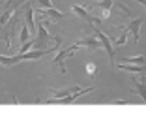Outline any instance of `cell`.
Masks as SVG:
<instances>
[{"label":"cell","instance_id":"obj_1","mask_svg":"<svg viewBox=\"0 0 146 120\" xmlns=\"http://www.w3.org/2000/svg\"><path fill=\"white\" fill-rule=\"evenodd\" d=\"M36 15H38V13H36ZM36 26H38V38L32 39V47L34 49H51V47H54V45H49V41H56V36H51L47 32V28H45V17L39 15V17L36 19ZM56 45L60 47L62 41H58Z\"/></svg>","mask_w":146,"mask_h":120},{"label":"cell","instance_id":"obj_2","mask_svg":"<svg viewBox=\"0 0 146 120\" xmlns=\"http://www.w3.org/2000/svg\"><path fill=\"white\" fill-rule=\"evenodd\" d=\"M94 90V86H88V88H81L79 92H75V94H71V96H66V98H47V99H39V101H45V103H54V105H69V103H73V101H77L79 99V96H82V94H88V92H92Z\"/></svg>","mask_w":146,"mask_h":120},{"label":"cell","instance_id":"obj_3","mask_svg":"<svg viewBox=\"0 0 146 120\" xmlns=\"http://www.w3.org/2000/svg\"><path fill=\"white\" fill-rule=\"evenodd\" d=\"M81 49V43H79V39L73 45H69L68 49H62L58 55H56V58H54V64L56 66H60V69H62V73H66V66H64V60L68 58V56H73L75 55V51H79Z\"/></svg>","mask_w":146,"mask_h":120},{"label":"cell","instance_id":"obj_4","mask_svg":"<svg viewBox=\"0 0 146 120\" xmlns=\"http://www.w3.org/2000/svg\"><path fill=\"white\" fill-rule=\"evenodd\" d=\"M94 36H98V38H99V41H101L103 49L107 51L109 58H111V60H114V43L111 41V38H109V36L105 34V32H103L101 28H98V26H94Z\"/></svg>","mask_w":146,"mask_h":120},{"label":"cell","instance_id":"obj_5","mask_svg":"<svg viewBox=\"0 0 146 120\" xmlns=\"http://www.w3.org/2000/svg\"><path fill=\"white\" fill-rule=\"evenodd\" d=\"M71 11H73V13H77V15L82 19V21H86L88 25H92V26H94V25H99V23H101V19H99V17H94V15H90V13H88L86 6L73 4V6H71Z\"/></svg>","mask_w":146,"mask_h":120},{"label":"cell","instance_id":"obj_6","mask_svg":"<svg viewBox=\"0 0 146 120\" xmlns=\"http://www.w3.org/2000/svg\"><path fill=\"white\" fill-rule=\"evenodd\" d=\"M142 23H144V17H135V19H131V21L127 23V30L133 34V39H135V43H139V38H141V34H139V30H141V26H142Z\"/></svg>","mask_w":146,"mask_h":120},{"label":"cell","instance_id":"obj_7","mask_svg":"<svg viewBox=\"0 0 146 120\" xmlns=\"http://www.w3.org/2000/svg\"><path fill=\"white\" fill-rule=\"evenodd\" d=\"M79 43H81V47H86V49H90V51H98V49L103 47L98 36H86V38L79 39Z\"/></svg>","mask_w":146,"mask_h":120},{"label":"cell","instance_id":"obj_8","mask_svg":"<svg viewBox=\"0 0 146 120\" xmlns=\"http://www.w3.org/2000/svg\"><path fill=\"white\" fill-rule=\"evenodd\" d=\"M118 69H124V71L127 73H146V66L142 64H129V62H120V64H114Z\"/></svg>","mask_w":146,"mask_h":120},{"label":"cell","instance_id":"obj_9","mask_svg":"<svg viewBox=\"0 0 146 120\" xmlns=\"http://www.w3.org/2000/svg\"><path fill=\"white\" fill-rule=\"evenodd\" d=\"M133 86H135L133 92H137L142 98V101L146 103V79L144 77H133Z\"/></svg>","mask_w":146,"mask_h":120},{"label":"cell","instance_id":"obj_10","mask_svg":"<svg viewBox=\"0 0 146 120\" xmlns=\"http://www.w3.org/2000/svg\"><path fill=\"white\" fill-rule=\"evenodd\" d=\"M36 13L41 15V17H52L54 21H60V19L66 17V13L58 11V9H54V8H45V9H39V11H36Z\"/></svg>","mask_w":146,"mask_h":120},{"label":"cell","instance_id":"obj_11","mask_svg":"<svg viewBox=\"0 0 146 120\" xmlns=\"http://www.w3.org/2000/svg\"><path fill=\"white\" fill-rule=\"evenodd\" d=\"M79 86H69V88H62V90H51L52 98H66V96H71L75 92H79Z\"/></svg>","mask_w":146,"mask_h":120},{"label":"cell","instance_id":"obj_12","mask_svg":"<svg viewBox=\"0 0 146 120\" xmlns=\"http://www.w3.org/2000/svg\"><path fill=\"white\" fill-rule=\"evenodd\" d=\"M94 6H98V8L103 9V19H107L109 15H111V8L114 6V0H99V2H96Z\"/></svg>","mask_w":146,"mask_h":120},{"label":"cell","instance_id":"obj_13","mask_svg":"<svg viewBox=\"0 0 146 120\" xmlns=\"http://www.w3.org/2000/svg\"><path fill=\"white\" fill-rule=\"evenodd\" d=\"M124 62H129V64H142L146 66V55H137V56H125L122 58Z\"/></svg>","mask_w":146,"mask_h":120},{"label":"cell","instance_id":"obj_14","mask_svg":"<svg viewBox=\"0 0 146 120\" xmlns=\"http://www.w3.org/2000/svg\"><path fill=\"white\" fill-rule=\"evenodd\" d=\"M120 28H122V34L118 36V39L114 41V45H116V47H122V45H125V41H127V34H129L127 26H120Z\"/></svg>","mask_w":146,"mask_h":120},{"label":"cell","instance_id":"obj_15","mask_svg":"<svg viewBox=\"0 0 146 120\" xmlns=\"http://www.w3.org/2000/svg\"><path fill=\"white\" fill-rule=\"evenodd\" d=\"M30 34H32L30 28H28V25L25 23V26H23L21 32H19V41H21V43H26L28 39H30Z\"/></svg>","mask_w":146,"mask_h":120},{"label":"cell","instance_id":"obj_16","mask_svg":"<svg viewBox=\"0 0 146 120\" xmlns=\"http://www.w3.org/2000/svg\"><path fill=\"white\" fill-rule=\"evenodd\" d=\"M116 8L120 9L122 13H125V17H131V15H133V11H131V9H129L125 4H122V2H116Z\"/></svg>","mask_w":146,"mask_h":120},{"label":"cell","instance_id":"obj_17","mask_svg":"<svg viewBox=\"0 0 146 120\" xmlns=\"http://www.w3.org/2000/svg\"><path fill=\"white\" fill-rule=\"evenodd\" d=\"M36 4H39V6H43V8H52V2L51 0H34Z\"/></svg>","mask_w":146,"mask_h":120},{"label":"cell","instance_id":"obj_18","mask_svg":"<svg viewBox=\"0 0 146 120\" xmlns=\"http://www.w3.org/2000/svg\"><path fill=\"white\" fill-rule=\"evenodd\" d=\"M86 71H88V75H94V71H96V64H86Z\"/></svg>","mask_w":146,"mask_h":120},{"label":"cell","instance_id":"obj_19","mask_svg":"<svg viewBox=\"0 0 146 120\" xmlns=\"http://www.w3.org/2000/svg\"><path fill=\"white\" fill-rule=\"evenodd\" d=\"M135 2H139V4H142V6L146 8V0H135Z\"/></svg>","mask_w":146,"mask_h":120}]
</instances>
